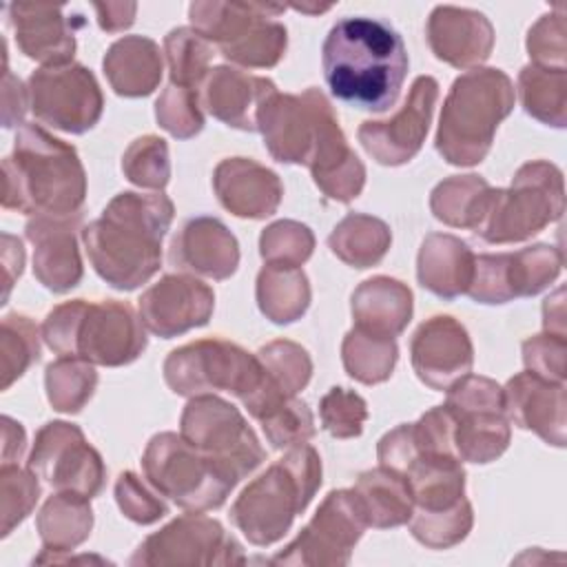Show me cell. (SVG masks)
I'll list each match as a JSON object with an SVG mask.
<instances>
[{
  "label": "cell",
  "mask_w": 567,
  "mask_h": 567,
  "mask_svg": "<svg viewBox=\"0 0 567 567\" xmlns=\"http://www.w3.org/2000/svg\"><path fill=\"white\" fill-rule=\"evenodd\" d=\"M257 131L272 159L308 166L326 197L348 204L361 195L365 166L319 89L310 86L301 95L270 93L257 111Z\"/></svg>",
  "instance_id": "obj_1"
},
{
  "label": "cell",
  "mask_w": 567,
  "mask_h": 567,
  "mask_svg": "<svg viewBox=\"0 0 567 567\" xmlns=\"http://www.w3.org/2000/svg\"><path fill=\"white\" fill-rule=\"evenodd\" d=\"M408 64L399 31L368 16L337 20L321 47V66L330 93L361 111L383 113L394 106Z\"/></svg>",
  "instance_id": "obj_2"
},
{
  "label": "cell",
  "mask_w": 567,
  "mask_h": 567,
  "mask_svg": "<svg viewBox=\"0 0 567 567\" xmlns=\"http://www.w3.org/2000/svg\"><path fill=\"white\" fill-rule=\"evenodd\" d=\"M175 217L173 202L159 193L124 190L86 224L82 244L93 270L115 290H135L162 266V239Z\"/></svg>",
  "instance_id": "obj_3"
},
{
  "label": "cell",
  "mask_w": 567,
  "mask_h": 567,
  "mask_svg": "<svg viewBox=\"0 0 567 567\" xmlns=\"http://www.w3.org/2000/svg\"><path fill=\"white\" fill-rule=\"evenodd\" d=\"M2 206L24 215H78L86 199V173L75 146L40 124L24 122L2 159Z\"/></svg>",
  "instance_id": "obj_4"
},
{
  "label": "cell",
  "mask_w": 567,
  "mask_h": 567,
  "mask_svg": "<svg viewBox=\"0 0 567 567\" xmlns=\"http://www.w3.org/2000/svg\"><path fill=\"white\" fill-rule=\"evenodd\" d=\"M42 339L58 357L120 368L146 350V328L126 301L71 299L42 321Z\"/></svg>",
  "instance_id": "obj_5"
},
{
  "label": "cell",
  "mask_w": 567,
  "mask_h": 567,
  "mask_svg": "<svg viewBox=\"0 0 567 567\" xmlns=\"http://www.w3.org/2000/svg\"><path fill=\"white\" fill-rule=\"evenodd\" d=\"M514 102V82L501 69L476 66L458 75L441 109L434 137L439 155L454 166L481 164Z\"/></svg>",
  "instance_id": "obj_6"
},
{
  "label": "cell",
  "mask_w": 567,
  "mask_h": 567,
  "mask_svg": "<svg viewBox=\"0 0 567 567\" xmlns=\"http://www.w3.org/2000/svg\"><path fill=\"white\" fill-rule=\"evenodd\" d=\"M319 485V452L308 443L295 445L241 489L230 507V520L248 543L268 547L286 536Z\"/></svg>",
  "instance_id": "obj_7"
},
{
  "label": "cell",
  "mask_w": 567,
  "mask_h": 567,
  "mask_svg": "<svg viewBox=\"0 0 567 567\" xmlns=\"http://www.w3.org/2000/svg\"><path fill=\"white\" fill-rule=\"evenodd\" d=\"M164 381L179 396L213 392L235 394L252 419H261L286 401L266 381L257 354L241 346L213 337L175 348L164 361Z\"/></svg>",
  "instance_id": "obj_8"
},
{
  "label": "cell",
  "mask_w": 567,
  "mask_h": 567,
  "mask_svg": "<svg viewBox=\"0 0 567 567\" xmlns=\"http://www.w3.org/2000/svg\"><path fill=\"white\" fill-rule=\"evenodd\" d=\"M284 9L264 2L197 0L188 7V20L190 29L215 44L226 60L248 69H270L288 47L286 27L272 20Z\"/></svg>",
  "instance_id": "obj_9"
},
{
  "label": "cell",
  "mask_w": 567,
  "mask_h": 567,
  "mask_svg": "<svg viewBox=\"0 0 567 567\" xmlns=\"http://www.w3.org/2000/svg\"><path fill=\"white\" fill-rule=\"evenodd\" d=\"M563 210V171L547 159H534L514 173L507 188H492L474 235L487 244L525 241L558 221Z\"/></svg>",
  "instance_id": "obj_10"
},
{
  "label": "cell",
  "mask_w": 567,
  "mask_h": 567,
  "mask_svg": "<svg viewBox=\"0 0 567 567\" xmlns=\"http://www.w3.org/2000/svg\"><path fill=\"white\" fill-rule=\"evenodd\" d=\"M142 470L162 496L190 512L221 507L239 483L221 463L175 432H159L148 441Z\"/></svg>",
  "instance_id": "obj_11"
},
{
  "label": "cell",
  "mask_w": 567,
  "mask_h": 567,
  "mask_svg": "<svg viewBox=\"0 0 567 567\" xmlns=\"http://www.w3.org/2000/svg\"><path fill=\"white\" fill-rule=\"evenodd\" d=\"M179 434L221 463L237 481L266 461V450L241 412L215 394L190 396L179 419Z\"/></svg>",
  "instance_id": "obj_12"
},
{
  "label": "cell",
  "mask_w": 567,
  "mask_h": 567,
  "mask_svg": "<svg viewBox=\"0 0 567 567\" xmlns=\"http://www.w3.org/2000/svg\"><path fill=\"white\" fill-rule=\"evenodd\" d=\"M27 91L33 115L58 131L82 135L102 117V89L84 64L42 66L29 75Z\"/></svg>",
  "instance_id": "obj_13"
},
{
  "label": "cell",
  "mask_w": 567,
  "mask_h": 567,
  "mask_svg": "<svg viewBox=\"0 0 567 567\" xmlns=\"http://www.w3.org/2000/svg\"><path fill=\"white\" fill-rule=\"evenodd\" d=\"M365 527L368 523L352 487L332 489L297 538L288 543L270 563L315 567L348 565Z\"/></svg>",
  "instance_id": "obj_14"
},
{
  "label": "cell",
  "mask_w": 567,
  "mask_h": 567,
  "mask_svg": "<svg viewBox=\"0 0 567 567\" xmlns=\"http://www.w3.org/2000/svg\"><path fill=\"white\" fill-rule=\"evenodd\" d=\"M131 565H244L246 554L224 525L199 512L177 516L146 536L128 560Z\"/></svg>",
  "instance_id": "obj_15"
},
{
  "label": "cell",
  "mask_w": 567,
  "mask_h": 567,
  "mask_svg": "<svg viewBox=\"0 0 567 567\" xmlns=\"http://www.w3.org/2000/svg\"><path fill=\"white\" fill-rule=\"evenodd\" d=\"M27 467H31L55 492L97 496L106 481L100 452L84 432L66 421L44 423L33 441Z\"/></svg>",
  "instance_id": "obj_16"
},
{
  "label": "cell",
  "mask_w": 567,
  "mask_h": 567,
  "mask_svg": "<svg viewBox=\"0 0 567 567\" xmlns=\"http://www.w3.org/2000/svg\"><path fill=\"white\" fill-rule=\"evenodd\" d=\"M560 270L563 250L549 244H534L514 252H483L474 257V277L465 295L489 306L534 297L554 284Z\"/></svg>",
  "instance_id": "obj_17"
},
{
  "label": "cell",
  "mask_w": 567,
  "mask_h": 567,
  "mask_svg": "<svg viewBox=\"0 0 567 567\" xmlns=\"http://www.w3.org/2000/svg\"><path fill=\"white\" fill-rule=\"evenodd\" d=\"M439 100V82L432 75L414 78L403 106L390 120L361 122L357 137L363 151L383 166L408 164L423 146Z\"/></svg>",
  "instance_id": "obj_18"
},
{
  "label": "cell",
  "mask_w": 567,
  "mask_h": 567,
  "mask_svg": "<svg viewBox=\"0 0 567 567\" xmlns=\"http://www.w3.org/2000/svg\"><path fill=\"white\" fill-rule=\"evenodd\" d=\"M137 310L151 334L171 339L208 323L215 310V292L193 275H164L142 292Z\"/></svg>",
  "instance_id": "obj_19"
},
{
  "label": "cell",
  "mask_w": 567,
  "mask_h": 567,
  "mask_svg": "<svg viewBox=\"0 0 567 567\" xmlns=\"http://www.w3.org/2000/svg\"><path fill=\"white\" fill-rule=\"evenodd\" d=\"M410 361L421 383L443 392L454 381L470 374L474 363L472 339L465 326L454 317L434 315L412 334Z\"/></svg>",
  "instance_id": "obj_20"
},
{
  "label": "cell",
  "mask_w": 567,
  "mask_h": 567,
  "mask_svg": "<svg viewBox=\"0 0 567 567\" xmlns=\"http://www.w3.org/2000/svg\"><path fill=\"white\" fill-rule=\"evenodd\" d=\"M80 224L82 213L35 215L24 226V235L33 244V275L51 292H69L84 275L75 235Z\"/></svg>",
  "instance_id": "obj_21"
},
{
  "label": "cell",
  "mask_w": 567,
  "mask_h": 567,
  "mask_svg": "<svg viewBox=\"0 0 567 567\" xmlns=\"http://www.w3.org/2000/svg\"><path fill=\"white\" fill-rule=\"evenodd\" d=\"M425 38L434 58L454 69H476L494 49V27L487 16L452 4L432 9Z\"/></svg>",
  "instance_id": "obj_22"
},
{
  "label": "cell",
  "mask_w": 567,
  "mask_h": 567,
  "mask_svg": "<svg viewBox=\"0 0 567 567\" xmlns=\"http://www.w3.org/2000/svg\"><path fill=\"white\" fill-rule=\"evenodd\" d=\"M7 20L13 29L18 49L44 64L58 66L73 62L75 53V29L84 22L80 18H66L62 7L11 2L7 7Z\"/></svg>",
  "instance_id": "obj_23"
},
{
  "label": "cell",
  "mask_w": 567,
  "mask_h": 567,
  "mask_svg": "<svg viewBox=\"0 0 567 567\" xmlns=\"http://www.w3.org/2000/svg\"><path fill=\"white\" fill-rule=\"evenodd\" d=\"M503 405L509 423L532 430L549 445L565 447V383L529 370L518 372L503 388Z\"/></svg>",
  "instance_id": "obj_24"
},
{
  "label": "cell",
  "mask_w": 567,
  "mask_h": 567,
  "mask_svg": "<svg viewBox=\"0 0 567 567\" xmlns=\"http://www.w3.org/2000/svg\"><path fill=\"white\" fill-rule=\"evenodd\" d=\"M219 204L244 219H266L277 213L284 186L275 171L250 157H226L213 171Z\"/></svg>",
  "instance_id": "obj_25"
},
{
  "label": "cell",
  "mask_w": 567,
  "mask_h": 567,
  "mask_svg": "<svg viewBox=\"0 0 567 567\" xmlns=\"http://www.w3.org/2000/svg\"><path fill=\"white\" fill-rule=\"evenodd\" d=\"M171 264L208 277L228 279L239 266V244L224 221L210 215H197L182 224L171 241Z\"/></svg>",
  "instance_id": "obj_26"
},
{
  "label": "cell",
  "mask_w": 567,
  "mask_h": 567,
  "mask_svg": "<svg viewBox=\"0 0 567 567\" xmlns=\"http://www.w3.org/2000/svg\"><path fill=\"white\" fill-rule=\"evenodd\" d=\"M275 91L277 86L272 80L221 64L206 75L199 89V100L215 120L252 133L257 131L259 106Z\"/></svg>",
  "instance_id": "obj_27"
},
{
  "label": "cell",
  "mask_w": 567,
  "mask_h": 567,
  "mask_svg": "<svg viewBox=\"0 0 567 567\" xmlns=\"http://www.w3.org/2000/svg\"><path fill=\"white\" fill-rule=\"evenodd\" d=\"M474 252L456 235L430 233L416 255L419 284L441 299H456L467 292L474 277Z\"/></svg>",
  "instance_id": "obj_28"
},
{
  "label": "cell",
  "mask_w": 567,
  "mask_h": 567,
  "mask_svg": "<svg viewBox=\"0 0 567 567\" xmlns=\"http://www.w3.org/2000/svg\"><path fill=\"white\" fill-rule=\"evenodd\" d=\"M412 290L403 281L385 275L370 277L361 281L352 292L350 308L354 328L377 337L394 339L412 319Z\"/></svg>",
  "instance_id": "obj_29"
},
{
  "label": "cell",
  "mask_w": 567,
  "mask_h": 567,
  "mask_svg": "<svg viewBox=\"0 0 567 567\" xmlns=\"http://www.w3.org/2000/svg\"><path fill=\"white\" fill-rule=\"evenodd\" d=\"M102 69L117 95L144 97L159 86L164 60L155 40L146 35H124L109 47Z\"/></svg>",
  "instance_id": "obj_30"
},
{
  "label": "cell",
  "mask_w": 567,
  "mask_h": 567,
  "mask_svg": "<svg viewBox=\"0 0 567 567\" xmlns=\"http://www.w3.org/2000/svg\"><path fill=\"white\" fill-rule=\"evenodd\" d=\"M89 501V496L75 492H55L47 498L35 518L42 551L33 563H51L55 556L73 551L89 538L93 527V509Z\"/></svg>",
  "instance_id": "obj_31"
},
{
  "label": "cell",
  "mask_w": 567,
  "mask_h": 567,
  "mask_svg": "<svg viewBox=\"0 0 567 567\" xmlns=\"http://www.w3.org/2000/svg\"><path fill=\"white\" fill-rule=\"evenodd\" d=\"M414 509L439 512L465 498V470L456 454L416 452L403 470Z\"/></svg>",
  "instance_id": "obj_32"
},
{
  "label": "cell",
  "mask_w": 567,
  "mask_h": 567,
  "mask_svg": "<svg viewBox=\"0 0 567 567\" xmlns=\"http://www.w3.org/2000/svg\"><path fill=\"white\" fill-rule=\"evenodd\" d=\"M352 492L368 527H399L405 525L414 512V501L405 476L383 465L361 472Z\"/></svg>",
  "instance_id": "obj_33"
},
{
  "label": "cell",
  "mask_w": 567,
  "mask_h": 567,
  "mask_svg": "<svg viewBox=\"0 0 567 567\" xmlns=\"http://www.w3.org/2000/svg\"><path fill=\"white\" fill-rule=\"evenodd\" d=\"M450 412L454 416V450L461 461L489 463L507 450L512 427L503 405L461 408Z\"/></svg>",
  "instance_id": "obj_34"
},
{
  "label": "cell",
  "mask_w": 567,
  "mask_h": 567,
  "mask_svg": "<svg viewBox=\"0 0 567 567\" xmlns=\"http://www.w3.org/2000/svg\"><path fill=\"white\" fill-rule=\"evenodd\" d=\"M255 297L266 319L286 326L303 317L312 295L301 266L266 264L257 275Z\"/></svg>",
  "instance_id": "obj_35"
},
{
  "label": "cell",
  "mask_w": 567,
  "mask_h": 567,
  "mask_svg": "<svg viewBox=\"0 0 567 567\" xmlns=\"http://www.w3.org/2000/svg\"><path fill=\"white\" fill-rule=\"evenodd\" d=\"M390 226L365 213H348L328 235L330 250L352 268L377 266L390 250Z\"/></svg>",
  "instance_id": "obj_36"
},
{
  "label": "cell",
  "mask_w": 567,
  "mask_h": 567,
  "mask_svg": "<svg viewBox=\"0 0 567 567\" xmlns=\"http://www.w3.org/2000/svg\"><path fill=\"white\" fill-rule=\"evenodd\" d=\"M489 197L492 186L481 175H450L430 193V210L439 221L474 233L485 215Z\"/></svg>",
  "instance_id": "obj_37"
},
{
  "label": "cell",
  "mask_w": 567,
  "mask_h": 567,
  "mask_svg": "<svg viewBox=\"0 0 567 567\" xmlns=\"http://www.w3.org/2000/svg\"><path fill=\"white\" fill-rule=\"evenodd\" d=\"M518 97L527 115L563 128L567 124V69L525 64L518 73Z\"/></svg>",
  "instance_id": "obj_38"
},
{
  "label": "cell",
  "mask_w": 567,
  "mask_h": 567,
  "mask_svg": "<svg viewBox=\"0 0 567 567\" xmlns=\"http://www.w3.org/2000/svg\"><path fill=\"white\" fill-rule=\"evenodd\" d=\"M399 359V348L394 339L377 337L352 328L341 343V361L346 372L365 385L383 383L392 377Z\"/></svg>",
  "instance_id": "obj_39"
},
{
  "label": "cell",
  "mask_w": 567,
  "mask_h": 567,
  "mask_svg": "<svg viewBox=\"0 0 567 567\" xmlns=\"http://www.w3.org/2000/svg\"><path fill=\"white\" fill-rule=\"evenodd\" d=\"M164 55L171 84L199 91V84L210 73L213 44L190 27H175L164 35Z\"/></svg>",
  "instance_id": "obj_40"
},
{
  "label": "cell",
  "mask_w": 567,
  "mask_h": 567,
  "mask_svg": "<svg viewBox=\"0 0 567 567\" xmlns=\"http://www.w3.org/2000/svg\"><path fill=\"white\" fill-rule=\"evenodd\" d=\"M97 385L95 365L82 359L60 357L51 361L44 370V388L47 399L58 412L75 414L80 412L93 396Z\"/></svg>",
  "instance_id": "obj_41"
},
{
  "label": "cell",
  "mask_w": 567,
  "mask_h": 567,
  "mask_svg": "<svg viewBox=\"0 0 567 567\" xmlns=\"http://www.w3.org/2000/svg\"><path fill=\"white\" fill-rule=\"evenodd\" d=\"M257 359L270 388L286 399L297 396V392H301L312 377V359L308 350L288 339H277L261 346L257 350Z\"/></svg>",
  "instance_id": "obj_42"
},
{
  "label": "cell",
  "mask_w": 567,
  "mask_h": 567,
  "mask_svg": "<svg viewBox=\"0 0 567 567\" xmlns=\"http://www.w3.org/2000/svg\"><path fill=\"white\" fill-rule=\"evenodd\" d=\"M42 330L27 315H7L0 328V390H9L38 359Z\"/></svg>",
  "instance_id": "obj_43"
},
{
  "label": "cell",
  "mask_w": 567,
  "mask_h": 567,
  "mask_svg": "<svg viewBox=\"0 0 567 567\" xmlns=\"http://www.w3.org/2000/svg\"><path fill=\"white\" fill-rule=\"evenodd\" d=\"M412 536L430 549H447L458 545L474 525V512L467 498H461L456 505L439 512L414 509L410 520Z\"/></svg>",
  "instance_id": "obj_44"
},
{
  "label": "cell",
  "mask_w": 567,
  "mask_h": 567,
  "mask_svg": "<svg viewBox=\"0 0 567 567\" xmlns=\"http://www.w3.org/2000/svg\"><path fill=\"white\" fill-rule=\"evenodd\" d=\"M122 173L124 177L140 186L164 190L171 179V159L168 144L157 135H144L131 142V146L122 155Z\"/></svg>",
  "instance_id": "obj_45"
},
{
  "label": "cell",
  "mask_w": 567,
  "mask_h": 567,
  "mask_svg": "<svg viewBox=\"0 0 567 567\" xmlns=\"http://www.w3.org/2000/svg\"><path fill=\"white\" fill-rule=\"evenodd\" d=\"M38 474L18 463H2L0 467V518L2 536H9L35 507L40 498Z\"/></svg>",
  "instance_id": "obj_46"
},
{
  "label": "cell",
  "mask_w": 567,
  "mask_h": 567,
  "mask_svg": "<svg viewBox=\"0 0 567 567\" xmlns=\"http://www.w3.org/2000/svg\"><path fill=\"white\" fill-rule=\"evenodd\" d=\"M315 250L312 230L295 219H279L259 235V252L266 264L301 266Z\"/></svg>",
  "instance_id": "obj_47"
},
{
  "label": "cell",
  "mask_w": 567,
  "mask_h": 567,
  "mask_svg": "<svg viewBox=\"0 0 567 567\" xmlns=\"http://www.w3.org/2000/svg\"><path fill=\"white\" fill-rule=\"evenodd\" d=\"M266 441L275 450L303 445L315 436V416L306 401L290 396L259 419Z\"/></svg>",
  "instance_id": "obj_48"
},
{
  "label": "cell",
  "mask_w": 567,
  "mask_h": 567,
  "mask_svg": "<svg viewBox=\"0 0 567 567\" xmlns=\"http://www.w3.org/2000/svg\"><path fill=\"white\" fill-rule=\"evenodd\" d=\"M155 117L157 124L173 137H195L204 128L199 91L168 84L155 102Z\"/></svg>",
  "instance_id": "obj_49"
},
{
  "label": "cell",
  "mask_w": 567,
  "mask_h": 567,
  "mask_svg": "<svg viewBox=\"0 0 567 567\" xmlns=\"http://www.w3.org/2000/svg\"><path fill=\"white\" fill-rule=\"evenodd\" d=\"M323 430L334 439H354L368 421V403L354 390L334 385L319 401Z\"/></svg>",
  "instance_id": "obj_50"
},
{
  "label": "cell",
  "mask_w": 567,
  "mask_h": 567,
  "mask_svg": "<svg viewBox=\"0 0 567 567\" xmlns=\"http://www.w3.org/2000/svg\"><path fill=\"white\" fill-rule=\"evenodd\" d=\"M115 501L120 512L137 525H153L168 514L162 494L151 483L146 485L135 472H122L117 476Z\"/></svg>",
  "instance_id": "obj_51"
},
{
  "label": "cell",
  "mask_w": 567,
  "mask_h": 567,
  "mask_svg": "<svg viewBox=\"0 0 567 567\" xmlns=\"http://www.w3.org/2000/svg\"><path fill=\"white\" fill-rule=\"evenodd\" d=\"M527 53L532 64L547 69H567V40H565V11L558 7L540 16L527 33Z\"/></svg>",
  "instance_id": "obj_52"
},
{
  "label": "cell",
  "mask_w": 567,
  "mask_h": 567,
  "mask_svg": "<svg viewBox=\"0 0 567 567\" xmlns=\"http://www.w3.org/2000/svg\"><path fill=\"white\" fill-rule=\"evenodd\" d=\"M565 359H567V337L554 332H540L523 341V363L529 372L565 383Z\"/></svg>",
  "instance_id": "obj_53"
},
{
  "label": "cell",
  "mask_w": 567,
  "mask_h": 567,
  "mask_svg": "<svg viewBox=\"0 0 567 567\" xmlns=\"http://www.w3.org/2000/svg\"><path fill=\"white\" fill-rule=\"evenodd\" d=\"M29 106V91L22 86V82L11 73L4 55V78H2V126L13 128L22 126L24 113Z\"/></svg>",
  "instance_id": "obj_54"
},
{
  "label": "cell",
  "mask_w": 567,
  "mask_h": 567,
  "mask_svg": "<svg viewBox=\"0 0 567 567\" xmlns=\"http://www.w3.org/2000/svg\"><path fill=\"white\" fill-rule=\"evenodd\" d=\"M22 266H24L22 241L9 233H2V286H4V290H2L0 303H7L13 281L22 275Z\"/></svg>",
  "instance_id": "obj_55"
},
{
  "label": "cell",
  "mask_w": 567,
  "mask_h": 567,
  "mask_svg": "<svg viewBox=\"0 0 567 567\" xmlns=\"http://www.w3.org/2000/svg\"><path fill=\"white\" fill-rule=\"evenodd\" d=\"M97 13V24L106 33H120L135 22L137 4L135 2H97L93 4Z\"/></svg>",
  "instance_id": "obj_56"
},
{
  "label": "cell",
  "mask_w": 567,
  "mask_h": 567,
  "mask_svg": "<svg viewBox=\"0 0 567 567\" xmlns=\"http://www.w3.org/2000/svg\"><path fill=\"white\" fill-rule=\"evenodd\" d=\"M24 445H27V434L22 423L4 414L2 416V463L20 461Z\"/></svg>",
  "instance_id": "obj_57"
},
{
  "label": "cell",
  "mask_w": 567,
  "mask_h": 567,
  "mask_svg": "<svg viewBox=\"0 0 567 567\" xmlns=\"http://www.w3.org/2000/svg\"><path fill=\"white\" fill-rule=\"evenodd\" d=\"M543 330L554 334H565V288L560 286L554 295H549L543 303Z\"/></svg>",
  "instance_id": "obj_58"
},
{
  "label": "cell",
  "mask_w": 567,
  "mask_h": 567,
  "mask_svg": "<svg viewBox=\"0 0 567 567\" xmlns=\"http://www.w3.org/2000/svg\"><path fill=\"white\" fill-rule=\"evenodd\" d=\"M295 11H301V13H323V11H330L332 4H292Z\"/></svg>",
  "instance_id": "obj_59"
}]
</instances>
